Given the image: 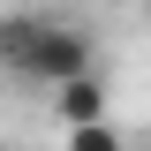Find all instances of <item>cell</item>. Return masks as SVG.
Returning a JSON list of instances; mask_svg holds the SVG:
<instances>
[{
    "label": "cell",
    "mask_w": 151,
    "mask_h": 151,
    "mask_svg": "<svg viewBox=\"0 0 151 151\" xmlns=\"http://www.w3.org/2000/svg\"><path fill=\"white\" fill-rule=\"evenodd\" d=\"M53 113L68 121V129H91V121H106V76H68V83H53Z\"/></svg>",
    "instance_id": "2"
},
{
    "label": "cell",
    "mask_w": 151,
    "mask_h": 151,
    "mask_svg": "<svg viewBox=\"0 0 151 151\" xmlns=\"http://www.w3.org/2000/svg\"><path fill=\"white\" fill-rule=\"evenodd\" d=\"M68 151H129L113 121H91V129H68Z\"/></svg>",
    "instance_id": "3"
},
{
    "label": "cell",
    "mask_w": 151,
    "mask_h": 151,
    "mask_svg": "<svg viewBox=\"0 0 151 151\" xmlns=\"http://www.w3.org/2000/svg\"><path fill=\"white\" fill-rule=\"evenodd\" d=\"M91 30H76L68 15H45V8H15L0 15V68L23 76V83H68V76H91Z\"/></svg>",
    "instance_id": "1"
}]
</instances>
